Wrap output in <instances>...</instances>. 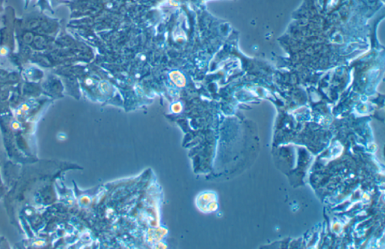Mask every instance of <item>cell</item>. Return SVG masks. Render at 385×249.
Segmentation results:
<instances>
[{"label":"cell","mask_w":385,"mask_h":249,"mask_svg":"<svg viewBox=\"0 0 385 249\" xmlns=\"http://www.w3.org/2000/svg\"><path fill=\"white\" fill-rule=\"evenodd\" d=\"M170 77L171 80L178 86H183L185 84V79L183 75L179 71H172L170 74Z\"/></svg>","instance_id":"obj_1"}]
</instances>
